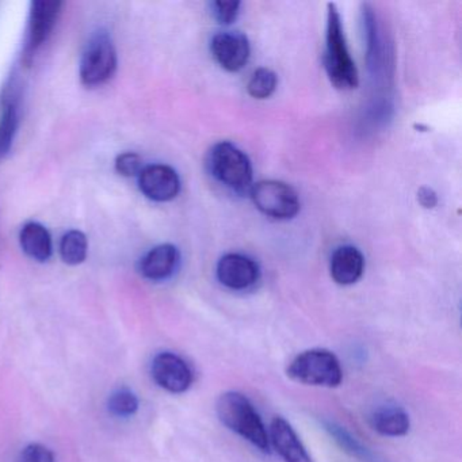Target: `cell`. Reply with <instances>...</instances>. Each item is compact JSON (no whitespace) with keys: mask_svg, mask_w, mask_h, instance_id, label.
<instances>
[{"mask_svg":"<svg viewBox=\"0 0 462 462\" xmlns=\"http://www.w3.org/2000/svg\"><path fill=\"white\" fill-rule=\"evenodd\" d=\"M418 201L424 209H434L438 205V196L431 188H423L419 189L418 191Z\"/></svg>","mask_w":462,"mask_h":462,"instance_id":"d4e9b609","label":"cell"},{"mask_svg":"<svg viewBox=\"0 0 462 462\" xmlns=\"http://www.w3.org/2000/svg\"><path fill=\"white\" fill-rule=\"evenodd\" d=\"M139 188L151 201L169 202L177 199L180 191L178 172L167 164H151L143 167L139 174Z\"/></svg>","mask_w":462,"mask_h":462,"instance_id":"9c48e42d","label":"cell"},{"mask_svg":"<svg viewBox=\"0 0 462 462\" xmlns=\"http://www.w3.org/2000/svg\"><path fill=\"white\" fill-rule=\"evenodd\" d=\"M20 125V112L14 96L4 98L2 113H0V159L9 153Z\"/></svg>","mask_w":462,"mask_h":462,"instance_id":"e0dca14e","label":"cell"},{"mask_svg":"<svg viewBox=\"0 0 462 462\" xmlns=\"http://www.w3.org/2000/svg\"><path fill=\"white\" fill-rule=\"evenodd\" d=\"M88 242L83 232L78 229L67 232L60 242V256L64 263L78 266L88 258Z\"/></svg>","mask_w":462,"mask_h":462,"instance_id":"d6986e66","label":"cell"},{"mask_svg":"<svg viewBox=\"0 0 462 462\" xmlns=\"http://www.w3.org/2000/svg\"><path fill=\"white\" fill-rule=\"evenodd\" d=\"M326 430L334 438L335 442L354 458L362 462H377L374 454L369 448H365L359 440H356V438H354L345 427L339 426L334 421H327Z\"/></svg>","mask_w":462,"mask_h":462,"instance_id":"ac0fdd59","label":"cell"},{"mask_svg":"<svg viewBox=\"0 0 462 462\" xmlns=\"http://www.w3.org/2000/svg\"><path fill=\"white\" fill-rule=\"evenodd\" d=\"M153 381L170 393H185L193 383V372L182 356L174 353H161L151 365Z\"/></svg>","mask_w":462,"mask_h":462,"instance_id":"ba28073f","label":"cell"},{"mask_svg":"<svg viewBox=\"0 0 462 462\" xmlns=\"http://www.w3.org/2000/svg\"><path fill=\"white\" fill-rule=\"evenodd\" d=\"M270 439L283 461L313 462L293 427L281 416L273 419L270 424Z\"/></svg>","mask_w":462,"mask_h":462,"instance_id":"7c38bea8","label":"cell"},{"mask_svg":"<svg viewBox=\"0 0 462 462\" xmlns=\"http://www.w3.org/2000/svg\"><path fill=\"white\" fill-rule=\"evenodd\" d=\"M118 59L115 42L106 31L91 36L80 60V80L86 88H97L112 79L117 69Z\"/></svg>","mask_w":462,"mask_h":462,"instance_id":"5b68a950","label":"cell"},{"mask_svg":"<svg viewBox=\"0 0 462 462\" xmlns=\"http://www.w3.org/2000/svg\"><path fill=\"white\" fill-rule=\"evenodd\" d=\"M21 462H55V454L42 443H31L23 448Z\"/></svg>","mask_w":462,"mask_h":462,"instance_id":"cb8c5ba5","label":"cell"},{"mask_svg":"<svg viewBox=\"0 0 462 462\" xmlns=\"http://www.w3.org/2000/svg\"><path fill=\"white\" fill-rule=\"evenodd\" d=\"M139 399L129 389H118L109 397L107 407L110 412L118 418H129L139 411Z\"/></svg>","mask_w":462,"mask_h":462,"instance_id":"44dd1931","label":"cell"},{"mask_svg":"<svg viewBox=\"0 0 462 462\" xmlns=\"http://www.w3.org/2000/svg\"><path fill=\"white\" fill-rule=\"evenodd\" d=\"M216 412L224 426L245 438L259 450L269 451L270 439L266 427L253 402L240 392L221 394L216 402Z\"/></svg>","mask_w":462,"mask_h":462,"instance_id":"6da1fadb","label":"cell"},{"mask_svg":"<svg viewBox=\"0 0 462 462\" xmlns=\"http://www.w3.org/2000/svg\"><path fill=\"white\" fill-rule=\"evenodd\" d=\"M250 196L258 210L275 220H291L301 208L297 191L281 180L254 183Z\"/></svg>","mask_w":462,"mask_h":462,"instance_id":"8992f818","label":"cell"},{"mask_svg":"<svg viewBox=\"0 0 462 462\" xmlns=\"http://www.w3.org/2000/svg\"><path fill=\"white\" fill-rule=\"evenodd\" d=\"M213 15L221 25H231L239 15L240 2L237 0H216L212 4Z\"/></svg>","mask_w":462,"mask_h":462,"instance_id":"603a6c76","label":"cell"},{"mask_svg":"<svg viewBox=\"0 0 462 462\" xmlns=\"http://www.w3.org/2000/svg\"><path fill=\"white\" fill-rule=\"evenodd\" d=\"M116 171L125 178L139 177L143 170V159L136 152H124L116 159Z\"/></svg>","mask_w":462,"mask_h":462,"instance_id":"7402d4cb","label":"cell"},{"mask_svg":"<svg viewBox=\"0 0 462 462\" xmlns=\"http://www.w3.org/2000/svg\"><path fill=\"white\" fill-rule=\"evenodd\" d=\"M21 247L29 258L37 262H48L53 254L52 237L42 224L31 221L25 224L20 234Z\"/></svg>","mask_w":462,"mask_h":462,"instance_id":"2e32d148","label":"cell"},{"mask_svg":"<svg viewBox=\"0 0 462 462\" xmlns=\"http://www.w3.org/2000/svg\"><path fill=\"white\" fill-rule=\"evenodd\" d=\"M63 4L61 2H48V0H36L31 5L29 13L28 37H26L25 59L26 63H31L37 51L50 39L58 23L59 15L61 13Z\"/></svg>","mask_w":462,"mask_h":462,"instance_id":"52a82bcc","label":"cell"},{"mask_svg":"<svg viewBox=\"0 0 462 462\" xmlns=\"http://www.w3.org/2000/svg\"><path fill=\"white\" fill-rule=\"evenodd\" d=\"M216 274L226 288L245 291L258 282L261 269L250 256L231 253L218 261Z\"/></svg>","mask_w":462,"mask_h":462,"instance_id":"8fae6325","label":"cell"},{"mask_svg":"<svg viewBox=\"0 0 462 462\" xmlns=\"http://www.w3.org/2000/svg\"><path fill=\"white\" fill-rule=\"evenodd\" d=\"M213 58L221 69L239 72L250 60V42L239 32H220L210 42Z\"/></svg>","mask_w":462,"mask_h":462,"instance_id":"30bf717a","label":"cell"},{"mask_svg":"<svg viewBox=\"0 0 462 462\" xmlns=\"http://www.w3.org/2000/svg\"><path fill=\"white\" fill-rule=\"evenodd\" d=\"M278 77L269 69H258L248 80L247 91L254 99H267L277 90Z\"/></svg>","mask_w":462,"mask_h":462,"instance_id":"ffe728a7","label":"cell"},{"mask_svg":"<svg viewBox=\"0 0 462 462\" xmlns=\"http://www.w3.org/2000/svg\"><path fill=\"white\" fill-rule=\"evenodd\" d=\"M180 250L174 245H156L140 262V273L150 281H164L171 277L180 264Z\"/></svg>","mask_w":462,"mask_h":462,"instance_id":"4fadbf2b","label":"cell"},{"mask_svg":"<svg viewBox=\"0 0 462 462\" xmlns=\"http://www.w3.org/2000/svg\"><path fill=\"white\" fill-rule=\"evenodd\" d=\"M286 374L296 383L323 388H337L343 380L339 359L326 348L302 351L291 359Z\"/></svg>","mask_w":462,"mask_h":462,"instance_id":"3957f363","label":"cell"},{"mask_svg":"<svg viewBox=\"0 0 462 462\" xmlns=\"http://www.w3.org/2000/svg\"><path fill=\"white\" fill-rule=\"evenodd\" d=\"M370 426L383 437H404L411 427L410 416L399 405H381L370 415Z\"/></svg>","mask_w":462,"mask_h":462,"instance_id":"9a60e30c","label":"cell"},{"mask_svg":"<svg viewBox=\"0 0 462 462\" xmlns=\"http://www.w3.org/2000/svg\"><path fill=\"white\" fill-rule=\"evenodd\" d=\"M210 174L237 194L253 188V164L242 150L229 142L217 143L208 156Z\"/></svg>","mask_w":462,"mask_h":462,"instance_id":"277c9868","label":"cell"},{"mask_svg":"<svg viewBox=\"0 0 462 462\" xmlns=\"http://www.w3.org/2000/svg\"><path fill=\"white\" fill-rule=\"evenodd\" d=\"M365 270V258L353 245L337 247L329 261V273L337 285L348 286L361 280Z\"/></svg>","mask_w":462,"mask_h":462,"instance_id":"5bb4252c","label":"cell"},{"mask_svg":"<svg viewBox=\"0 0 462 462\" xmlns=\"http://www.w3.org/2000/svg\"><path fill=\"white\" fill-rule=\"evenodd\" d=\"M327 75L332 85L339 90L348 91L358 88L359 75L356 63L351 59L343 31L339 10L334 4L328 5L327 14L326 55H324Z\"/></svg>","mask_w":462,"mask_h":462,"instance_id":"7a4b0ae2","label":"cell"}]
</instances>
